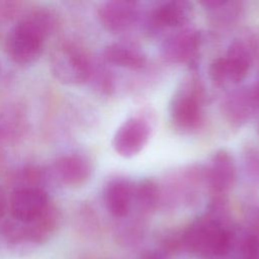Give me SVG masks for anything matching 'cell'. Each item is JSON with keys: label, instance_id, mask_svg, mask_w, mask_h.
<instances>
[{"label": "cell", "instance_id": "cb8c5ba5", "mask_svg": "<svg viewBox=\"0 0 259 259\" xmlns=\"http://www.w3.org/2000/svg\"><path fill=\"white\" fill-rule=\"evenodd\" d=\"M258 134H259V125H258Z\"/></svg>", "mask_w": 259, "mask_h": 259}, {"label": "cell", "instance_id": "277c9868", "mask_svg": "<svg viewBox=\"0 0 259 259\" xmlns=\"http://www.w3.org/2000/svg\"><path fill=\"white\" fill-rule=\"evenodd\" d=\"M203 90L199 82L190 79L183 83L169 103V116L175 126L192 130L202 119Z\"/></svg>", "mask_w": 259, "mask_h": 259}, {"label": "cell", "instance_id": "3957f363", "mask_svg": "<svg viewBox=\"0 0 259 259\" xmlns=\"http://www.w3.org/2000/svg\"><path fill=\"white\" fill-rule=\"evenodd\" d=\"M184 241L188 249L200 255H223L231 245V234L217 220L201 218L186 231Z\"/></svg>", "mask_w": 259, "mask_h": 259}, {"label": "cell", "instance_id": "7c38bea8", "mask_svg": "<svg viewBox=\"0 0 259 259\" xmlns=\"http://www.w3.org/2000/svg\"><path fill=\"white\" fill-rule=\"evenodd\" d=\"M193 13V5L187 1H166L151 13V21L156 27H180L187 23Z\"/></svg>", "mask_w": 259, "mask_h": 259}, {"label": "cell", "instance_id": "6da1fadb", "mask_svg": "<svg viewBox=\"0 0 259 259\" xmlns=\"http://www.w3.org/2000/svg\"><path fill=\"white\" fill-rule=\"evenodd\" d=\"M60 19L53 9L36 8L22 16L5 39L8 58L18 65H29L39 59L46 38L59 27Z\"/></svg>", "mask_w": 259, "mask_h": 259}, {"label": "cell", "instance_id": "ba28073f", "mask_svg": "<svg viewBox=\"0 0 259 259\" xmlns=\"http://www.w3.org/2000/svg\"><path fill=\"white\" fill-rule=\"evenodd\" d=\"M97 16L106 30L121 32L128 29L136 21L138 7L133 1H107L99 5Z\"/></svg>", "mask_w": 259, "mask_h": 259}, {"label": "cell", "instance_id": "9a60e30c", "mask_svg": "<svg viewBox=\"0 0 259 259\" xmlns=\"http://www.w3.org/2000/svg\"><path fill=\"white\" fill-rule=\"evenodd\" d=\"M225 57L229 80L239 83L247 76L252 65V53L243 40H234L228 48Z\"/></svg>", "mask_w": 259, "mask_h": 259}, {"label": "cell", "instance_id": "5bb4252c", "mask_svg": "<svg viewBox=\"0 0 259 259\" xmlns=\"http://www.w3.org/2000/svg\"><path fill=\"white\" fill-rule=\"evenodd\" d=\"M103 60L110 65L139 70L147 63L146 55L138 48L121 42L107 45L102 51Z\"/></svg>", "mask_w": 259, "mask_h": 259}, {"label": "cell", "instance_id": "ac0fdd59", "mask_svg": "<svg viewBox=\"0 0 259 259\" xmlns=\"http://www.w3.org/2000/svg\"><path fill=\"white\" fill-rule=\"evenodd\" d=\"M159 187L153 179L144 178L134 185V200L142 208H153L159 200Z\"/></svg>", "mask_w": 259, "mask_h": 259}, {"label": "cell", "instance_id": "603a6c76", "mask_svg": "<svg viewBox=\"0 0 259 259\" xmlns=\"http://www.w3.org/2000/svg\"><path fill=\"white\" fill-rule=\"evenodd\" d=\"M7 205L9 207V201H7L5 192L0 188V218L3 217L6 212Z\"/></svg>", "mask_w": 259, "mask_h": 259}, {"label": "cell", "instance_id": "4fadbf2b", "mask_svg": "<svg viewBox=\"0 0 259 259\" xmlns=\"http://www.w3.org/2000/svg\"><path fill=\"white\" fill-rule=\"evenodd\" d=\"M28 126L25 108L17 102H10L0 109V139L15 143L21 139Z\"/></svg>", "mask_w": 259, "mask_h": 259}, {"label": "cell", "instance_id": "7402d4cb", "mask_svg": "<svg viewBox=\"0 0 259 259\" xmlns=\"http://www.w3.org/2000/svg\"><path fill=\"white\" fill-rule=\"evenodd\" d=\"M251 98L257 108H259V78L254 83V85L249 89Z\"/></svg>", "mask_w": 259, "mask_h": 259}, {"label": "cell", "instance_id": "44dd1931", "mask_svg": "<svg viewBox=\"0 0 259 259\" xmlns=\"http://www.w3.org/2000/svg\"><path fill=\"white\" fill-rule=\"evenodd\" d=\"M21 3L15 1H0V16L3 18H12L21 9Z\"/></svg>", "mask_w": 259, "mask_h": 259}, {"label": "cell", "instance_id": "5b68a950", "mask_svg": "<svg viewBox=\"0 0 259 259\" xmlns=\"http://www.w3.org/2000/svg\"><path fill=\"white\" fill-rule=\"evenodd\" d=\"M151 126L148 120L142 116H131L116 130L112 147L123 158H132L138 155L148 143Z\"/></svg>", "mask_w": 259, "mask_h": 259}, {"label": "cell", "instance_id": "ffe728a7", "mask_svg": "<svg viewBox=\"0 0 259 259\" xmlns=\"http://www.w3.org/2000/svg\"><path fill=\"white\" fill-rule=\"evenodd\" d=\"M242 259H259V236L247 237L242 247Z\"/></svg>", "mask_w": 259, "mask_h": 259}, {"label": "cell", "instance_id": "9c48e42d", "mask_svg": "<svg viewBox=\"0 0 259 259\" xmlns=\"http://www.w3.org/2000/svg\"><path fill=\"white\" fill-rule=\"evenodd\" d=\"M208 185L218 193L230 190L237 178V169L232 155L225 149L218 150L209 158L205 169Z\"/></svg>", "mask_w": 259, "mask_h": 259}, {"label": "cell", "instance_id": "e0dca14e", "mask_svg": "<svg viewBox=\"0 0 259 259\" xmlns=\"http://www.w3.org/2000/svg\"><path fill=\"white\" fill-rule=\"evenodd\" d=\"M207 13L213 18L215 22L223 24L225 22H232L240 14L241 4L234 1L225 0H210L200 2Z\"/></svg>", "mask_w": 259, "mask_h": 259}, {"label": "cell", "instance_id": "7a4b0ae2", "mask_svg": "<svg viewBox=\"0 0 259 259\" xmlns=\"http://www.w3.org/2000/svg\"><path fill=\"white\" fill-rule=\"evenodd\" d=\"M93 61L77 44L66 41L55 48L50 60L53 76L62 84L79 85L88 82Z\"/></svg>", "mask_w": 259, "mask_h": 259}, {"label": "cell", "instance_id": "2e32d148", "mask_svg": "<svg viewBox=\"0 0 259 259\" xmlns=\"http://www.w3.org/2000/svg\"><path fill=\"white\" fill-rule=\"evenodd\" d=\"M256 108L249 89L232 93L224 103L225 115L227 119L235 125L245 123Z\"/></svg>", "mask_w": 259, "mask_h": 259}, {"label": "cell", "instance_id": "d6986e66", "mask_svg": "<svg viewBox=\"0 0 259 259\" xmlns=\"http://www.w3.org/2000/svg\"><path fill=\"white\" fill-rule=\"evenodd\" d=\"M208 74L210 80L218 86H224L230 82L225 57H218L209 65Z\"/></svg>", "mask_w": 259, "mask_h": 259}, {"label": "cell", "instance_id": "8992f818", "mask_svg": "<svg viewBox=\"0 0 259 259\" xmlns=\"http://www.w3.org/2000/svg\"><path fill=\"white\" fill-rule=\"evenodd\" d=\"M47 191L40 187L18 186L9 198V210L14 221L29 223L38 218L49 206Z\"/></svg>", "mask_w": 259, "mask_h": 259}, {"label": "cell", "instance_id": "8fae6325", "mask_svg": "<svg viewBox=\"0 0 259 259\" xmlns=\"http://www.w3.org/2000/svg\"><path fill=\"white\" fill-rule=\"evenodd\" d=\"M134 200V185L124 177L108 180L103 188V201L107 210L115 218L125 217Z\"/></svg>", "mask_w": 259, "mask_h": 259}, {"label": "cell", "instance_id": "52a82bcc", "mask_svg": "<svg viewBox=\"0 0 259 259\" xmlns=\"http://www.w3.org/2000/svg\"><path fill=\"white\" fill-rule=\"evenodd\" d=\"M93 166L90 159L79 153L59 156L51 166L52 176L68 187L84 185L91 177Z\"/></svg>", "mask_w": 259, "mask_h": 259}, {"label": "cell", "instance_id": "30bf717a", "mask_svg": "<svg viewBox=\"0 0 259 259\" xmlns=\"http://www.w3.org/2000/svg\"><path fill=\"white\" fill-rule=\"evenodd\" d=\"M201 42L200 33L193 29H183L169 36L163 44L164 58L172 63L191 61Z\"/></svg>", "mask_w": 259, "mask_h": 259}]
</instances>
